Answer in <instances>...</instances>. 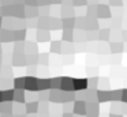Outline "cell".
<instances>
[{"instance_id": "6da1fadb", "label": "cell", "mask_w": 127, "mask_h": 117, "mask_svg": "<svg viewBox=\"0 0 127 117\" xmlns=\"http://www.w3.org/2000/svg\"><path fill=\"white\" fill-rule=\"evenodd\" d=\"M72 113H75L77 116H88V108L85 101H75L72 103Z\"/></svg>"}, {"instance_id": "7c38bea8", "label": "cell", "mask_w": 127, "mask_h": 117, "mask_svg": "<svg viewBox=\"0 0 127 117\" xmlns=\"http://www.w3.org/2000/svg\"><path fill=\"white\" fill-rule=\"evenodd\" d=\"M49 87H51V80H48V79L38 80V89L40 90H45V89H49Z\"/></svg>"}, {"instance_id": "9a60e30c", "label": "cell", "mask_w": 127, "mask_h": 117, "mask_svg": "<svg viewBox=\"0 0 127 117\" xmlns=\"http://www.w3.org/2000/svg\"><path fill=\"white\" fill-rule=\"evenodd\" d=\"M64 40H66V41H71L72 40V31H71V30H70V31L64 30Z\"/></svg>"}, {"instance_id": "2e32d148", "label": "cell", "mask_w": 127, "mask_h": 117, "mask_svg": "<svg viewBox=\"0 0 127 117\" xmlns=\"http://www.w3.org/2000/svg\"><path fill=\"white\" fill-rule=\"evenodd\" d=\"M60 46H62L60 42H53L52 44V52H60Z\"/></svg>"}, {"instance_id": "4fadbf2b", "label": "cell", "mask_w": 127, "mask_h": 117, "mask_svg": "<svg viewBox=\"0 0 127 117\" xmlns=\"http://www.w3.org/2000/svg\"><path fill=\"white\" fill-rule=\"evenodd\" d=\"M109 33L111 30L109 29H104L100 31V40H104V41H108V37H109Z\"/></svg>"}, {"instance_id": "44dd1931", "label": "cell", "mask_w": 127, "mask_h": 117, "mask_svg": "<svg viewBox=\"0 0 127 117\" xmlns=\"http://www.w3.org/2000/svg\"><path fill=\"white\" fill-rule=\"evenodd\" d=\"M74 1H75V4H77V5H78V1L82 3V4H86V0H74Z\"/></svg>"}, {"instance_id": "e0dca14e", "label": "cell", "mask_w": 127, "mask_h": 117, "mask_svg": "<svg viewBox=\"0 0 127 117\" xmlns=\"http://www.w3.org/2000/svg\"><path fill=\"white\" fill-rule=\"evenodd\" d=\"M122 103H127V89L122 90Z\"/></svg>"}, {"instance_id": "277c9868", "label": "cell", "mask_w": 127, "mask_h": 117, "mask_svg": "<svg viewBox=\"0 0 127 117\" xmlns=\"http://www.w3.org/2000/svg\"><path fill=\"white\" fill-rule=\"evenodd\" d=\"M62 91H74V79L72 78H62Z\"/></svg>"}, {"instance_id": "cb8c5ba5", "label": "cell", "mask_w": 127, "mask_h": 117, "mask_svg": "<svg viewBox=\"0 0 127 117\" xmlns=\"http://www.w3.org/2000/svg\"><path fill=\"white\" fill-rule=\"evenodd\" d=\"M86 117H98V114H88Z\"/></svg>"}, {"instance_id": "d6986e66", "label": "cell", "mask_w": 127, "mask_h": 117, "mask_svg": "<svg viewBox=\"0 0 127 117\" xmlns=\"http://www.w3.org/2000/svg\"><path fill=\"white\" fill-rule=\"evenodd\" d=\"M112 5H122V0H109Z\"/></svg>"}, {"instance_id": "ac0fdd59", "label": "cell", "mask_w": 127, "mask_h": 117, "mask_svg": "<svg viewBox=\"0 0 127 117\" xmlns=\"http://www.w3.org/2000/svg\"><path fill=\"white\" fill-rule=\"evenodd\" d=\"M28 110L29 112H36L37 110V103H32V105L28 106Z\"/></svg>"}, {"instance_id": "603a6c76", "label": "cell", "mask_w": 127, "mask_h": 117, "mask_svg": "<svg viewBox=\"0 0 127 117\" xmlns=\"http://www.w3.org/2000/svg\"><path fill=\"white\" fill-rule=\"evenodd\" d=\"M63 117H74V116H72L71 113H64V114H63Z\"/></svg>"}, {"instance_id": "7a4b0ae2", "label": "cell", "mask_w": 127, "mask_h": 117, "mask_svg": "<svg viewBox=\"0 0 127 117\" xmlns=\"http://www.w3.org/2000/svg\"><path fill=\"white\" fill-rule=\"evenodd\" d=\"M97 18H101V19H108L111 18V10L108 5L105 4H100L97 5Z\"/></svg>"}, {"instance_id": "9c48e42d", "label": "cell", "mask_w": 127, "mask_h": 117, "mask_svg": "<svg viewBox=\"0 0 127 117\" xmlns=\"http://www.w3.org/2000/svg\"><path fill=\"white\" fill-rule=\"evenodd\" d=\"M122 103H119V102H112V105H111V113H115V114H120V113H123L122 112Z\"/></svg>"}, {"instance_id": "5bb4252c", "label": "cell", "mask_w": 127, "mask_h": 117, "mask_svg": "<svg viewBox=\"0 0 127 117\" xmlns=\"http://www.w3.org/2000/svg\"><path fill=\"white\" fill-rule=\"evenodd\" d=\"M88 80H89V87L92 90H96L97 83H98V78H92V79H88Z\"/></svg>"}, {"instance_id": "30bf717a", "label": "cell", "mask_w": 127, "mask_h": 117, "mask_svg": "<svg viewBox=\"0 0 127 117\" xmlns=\"http://www.w3.org/2000/svg\"><path fill=\"white\" fill-rule=\"evenodd\" d=\"M111 50L113 53H119V52L123 50V44L122 42H112L111 44Z\"/></svg>"}, {"instance_id": "5b68a950", "label": "cell", "mask_w": 127, "mask_h": 117, "mask_svg": "<svg viewBox=\"0 0 127 117\" xmlns=\"http://www.w3.org/2000/svg\"><path fill=\"white\" fill-rule=\"evenodd\" d=\"M109 101H111V91H107V90H97V102L104 103V102H109Z\"/></svg>"}, {"instance_id": "ffe728a7", "label": "cell", "mask_w": 127, "mask_h": 117, "mask_svg": "<svg viewBox=\"0 0 127 117\" xmlns=\"http://www.w3.org/2000/svg\"><path fill=\"white\" fill-rule=\"evenodd\" d=\"M122 112H123L124 114H127V103H122Z\"/></svg>"}, {"instance_id": "d4e9b609", "label": "cell", "mask_w": 127, "mask_h": 117, "mask_svg": "<svg viewBox=\"0 0 127 117\" xmlns=\"http://www.w3.org/2000/svg\"><path fill=\"white\" fill-rule=\"evenodd\" d=\"M78 117H85V116H78Z\"/></svg>"}, {"instance_id": "7402d4cb", "label": "cell", "mask_w": 127, "mask_h": 117, "mask_svg": "<svg viewBox=\"0 0 127 117\" xmlns=\"http://www.w3.org/2000/svg\"><path fill=\"white\" fill-rule=\"evenodd\" d=\"M109 117H123L122 114H115V113H111L109 114Z\"/></svg>"}, {"instance_id": "8992f818", "label": "cell", "mask_w": 127, "mask_h": 117, "mask_svg": "<svg viewBox=\"0 0 127 117\" xmlns=\"http://www.w3.org/2000/svg\"><path fill=\"white\" fill-rule=\"evenodd\" d=\"M88 114H98L100 113V105L98 102H86Z\"/></svg>"}, {"instance_id": "8fae6325", "label": "cell", "mask_w": 127, "mask_h": 117, "mask_svg": "<svg viewBox=\"0 0 127 117\" xmlns=\"http://www.w3.org/2000/svg\"><path fill=\"white\" fill-rule=\"evenodd\" d=\"M60 87H62V78L51 79V89L56 90V89H60Z\"/></svg>"}, {"instance_id": "52a82bcc", "label": "cell", "mask_w": 127, "mask_h": 117, "mask_svg": "<svg viewBox=\"0 0 127 117\" xmlns=\"http://www.w3.org/2000/svg\"><path fill=\"white\" fill-rule=\"evenodd\" d=\"M111 102H122V90L111 91Z\"/></svg>"}, {"instance_id": "ba28073f", "label": "cell", "mask_w": 127, "mask_h": 117, "mask_svg": "<svg viewBox=\"0 0 127 117\" xmlns=\"http://www.w3.org/2000/svg\"><path fill=\"white\" fill-rule=\"evenodd\" d=\"M25 82H26V87H28V89H30V90H37L38 89L37 80L34 78H28V79H25Z\"/></svg>"}, {"instance_id": "3957f363", "label": "cell", "mask_w": 127, "mask_h": 117, "mask_svg": "<svg viewBox=\"0 0 127 117\" xmlns=\"http://www.w3.org/2000/svg\"><path fill=\"white\" fill-rule=\"evenodd\" d=\"M89 87L88 79H74V90L75 91H86Z\"/></svg>"}]
</instances>
